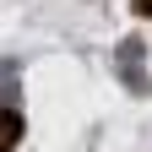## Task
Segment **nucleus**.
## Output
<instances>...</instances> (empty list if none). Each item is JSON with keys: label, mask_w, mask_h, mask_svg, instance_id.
<instances>
[{"label": "nucleus", "mask_w": 152, "mask_h": 152, "mask_svg": "<svg viewBox=\"0 0 152 152\" xmlns=\"http://www.w3.org/2000/svg\"><path fill=\"white\" fill-rule=\"evenodd\" d=\"M16 136H22V120H16L11 109H0V147H11Z\"/></svg>", "instance_id": "f257e3e1"}, {"label": "nucleus", "mask_w": 152, "mask_h": 152, "mask_svg": "<svg viewBox=\"0 0 152 152\" xmlns=\"http://www.w3.org/2000/svg\"><path fill=\"white\" fill-rule=\"evenodd\" d=\"M136 11H141V16H152V0H136Z\"/></svg>", "instance_id": "f03ea898"}]
</instances>
